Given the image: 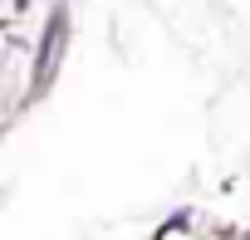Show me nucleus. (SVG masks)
<instances>
[{
	"instance_id": "f257e3e1",
	"label": "nucleus",
	"mask_w": 250,
	"mask_h": 240,
	"mask_svg": "<svg viewBox=\"0 0 250 240\" xmlns=\"http://www.w3.org/2000/svg\"><path fill=\"white\" fill-rule=\"evenodd\" d=\"M64 35H69V10L59 5L54 15H49V30H44V44H40V64H35V93L54 79V69H59V54H64Z\"/></svg>"
}]
</instances>
